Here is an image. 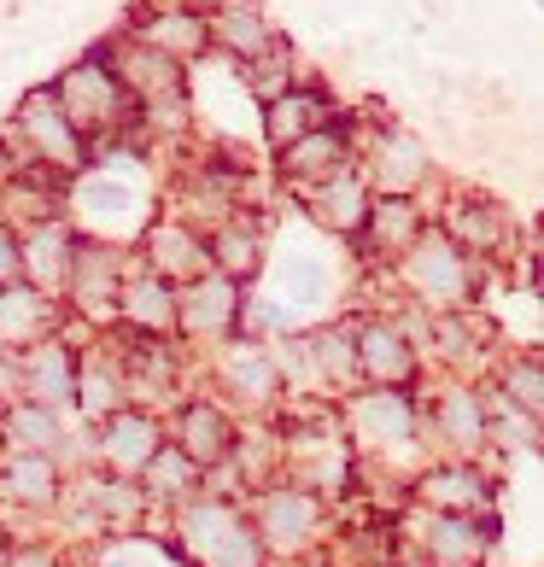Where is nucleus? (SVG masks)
Instances as JSON below:
<instances>
[{"label": "nucleus", "instance_id": "28", "mask_svg": "<svg viewBox=\"0 0 544 567\" xmlns=\"http://www.w3.org/2000/svg\"><path fill=\"white\" fill-rule=\"evenodd\" d=\"M12 433L24 439V445H53V415L48 410H18L12 415Z\"/></svg>", "mask_w": 544, "mask_h": 567}, {"label": "nucleus", "instance_id": "17", "mask_svg": "<svg viewBox=\"0 0 544 567\" xmlns=\"http://www.w3.org/2000/svg\"><path fill=\"white\" fill-rule=\"evenodd\" d=\"M223 41H228V48H235L240 59H258L264 48H269V30H264V18L253 12V7H246V0H235V7H228L223 12Z\"/></svg>", "mask_w": 544, "mask_h": 567}, {"label": "nucleus", "instance_id": "22", "mask_svg": "<svg viewBox=\"0 0 544 567\" xmlns=\"http://www.w3.org/2000/svg\"><path fill=\"white\" fill-rule=\"evenodd\" d=\"M456 235H463L469 246H480V251H486V246H497V240H504V217H497V212H486V205H456Z\"/></svg>", "mask_w": 544, "mask_h": 567}, {"label": "nucleus", "instance_id": "21", "mask_svg": "<svg viewBox=\"0 0 544 567\" xmlns=\"http://www.w3.org/2000/svg\"><path fill=\"white\" fill-rule=\"evenodd\" d=\"M415 176H422V146H410L404 135H392V141L381 146V182L410 187Z\"/></svg>", "mask_w": 544, "mask_h": 567}, {"label": "nucleus", "instance_id": "13", "mask_svg": "<svg viewBox=\"0 0 544 567\" xmlns=\"http://www.w3.org/2000/svg\"><path fill=\"white\" fill-rule=\"evenodd\" d=\"M212 258H217L223 276H253V269H258V235H253V223H246V217L223 223V228H217Z\"/></svg>", "mask_w": 544, "mask_h": 567}, {"label": "nucleus", "instance_id": "32", "mask_svg": "<svg viewBox=\"0 0 544 567\" xmlns=\"http://www.w3.org/2000/svg\"><path fill=\"white\" fill-rule=\"evenodd\" d=\"M0 567H7V550H0Z\"/></svg>", "mask_w": 544, "mask_h": 567}, {"label": "nucleus", "instance_id": "5", "mask_svg": "<svg viewBox=\"0 0 544 567\" xmlns=\"http://www.w3.org/2000/svg\"><path fill=\"white\" fill-rule=\"evenodd\" d=\"M176 317L187 322V333H223L228 322H235V287H223V281L187 287L182 305H176Z\"/></svg>", "mask_w": 544, "mask_h": 567}, {"label": "nucleus", "instance_id": "11", "mask_svg": "<svg viewBox=\"0 0 544 567\" xmlns=\"http://www.w3.org/2000/svg\"><path fill=\"white\" fill-rule=\"evenodd\" d=\"M358 363L374 374V381H404L410 351H404V340L392 328H363L358 333Z\"/></svg>", "mask_w": 544, "mask_h": 567}, {"label": "nucleus", "instance_id": "25", "mask_svg": "<svg viewBox=\"0 0 544 567\" xmlns=\"http://www.w3.org/2000/svg\"><path fill=\"white\" fill-rule=\"evenodd\" d=\"M187 480H194V462H187L182 451H158L153 456V486L158 492H182Z\"/></svg>", "mask_w": 544, "mask_h": 567}, {"label": "nucleus", "instance_id": "9", "mask_svg": "<svg viewBox=\"0 0 544 567\" xmlns=\"http://www.w3.org/2000/svg\"><path fill=\"white\" fill-rule=\"evenodd\" d=\"M363 235L374 251H399L404 240H415V205L404 194H392V199H374L369 205V217H363Z\"/></svg>", "mask_w": 544, "mask_h": 567}, {"label": "nucleus", "instance_id": "2", "mask_svg": "<svg viewBox=\"0 0 544 567\" xmlns=\"http://www.w3.org/2000/svg\"><path fill=\"white\" fill-rule=\"evenodd\" d=\"M18 130H24V141L35 146L48 164H59V171H71V164H82V135L65 123V112H59V100L48 94H30L24 112H18Z\"/></svg>", "mask_w": 544, "mask_h": 567}, {"label": "nucleus", "instance_id": "10", "mask_svg": "<svg viewBox=\"0 0 544 567\" xmlns=\"http://www.w3.org/2000/svg\"><path fill=\"white\" fill-rule=\"evenodd\" d=\"M317 217L328 228H363L369 217V194H363V182L358 176H333L317 187Z\"/></svg>", "mask_w": 544, "mask_h": 567}, {"label": "nucleus", "instance_id": "30", "mask_svg": "<svg viewBox=\"0 0 544 567\" xmlns=\"http://www.w3.org/2000/svg\"><path fill=\"white\" fill-rule=\"evenodd\" d=\"M428 497H445V503H469V497H480L474 492V480L463 486V480H428Z\"/></svg>", "mask_w": 544, "mask_h": 567}, {"label": "nucleus", "instance_id": "31", "mask_svg": "<svg viewBox=\"0 0 544 567\" xmlns=\"http://www.w3.org/2000/svg\"><path fill=\"white\" fill-rule=\"evenodd\" d=\"M12 276H18V240L0 235V287H7Z\"/></svg>", "mask_w": 544, "mask_h": 567}, {"label": "nucleus", "instance_id": "8", "mask_svg": "<svg viewBox=\"0 0 544 567\" xmlns=\"http://www.w3.org/2000/svg\"><path fill=\"white\" fill-rule=\"evenodd\" d=\"M141 35H146V48L164 53V59H187V53L205 48V24L194 12H158L141 24Z\"/></svg>", "mask_w": 544, "mask_h": 567}, {"label": "nucleus", "instance_id": "16", "mask_svg": "<svg viewBox=\"0 0 544 567\" xmlns=\"http://www.w3.org/2000/svg\"><path fill=\"white\" fill-rule=\"evenodd\" d=\"M264 533L276 538V544H299L310 533V503L299 492H281V497H269L264 503Z\"/></svg>", "mask_w": 544, "mask_h": 567}, {"label": "nucleus", "instance_id": "29", "mask_svg": "<svg viewBox=\"0 0 544 567\" xmlns=\"http://www.w3.org/2000/svg\"><path fill=\"white\" fill-rule=\"evenodd\" d=\"M510 392H521V404H527V410L538 415V398H544V392H538V363H533V357L510 369Z\"/></svg>", "mask_w": 544, "mask_h": 567}, {"label": "nucleus", "instance_id": "19", "mask_svg": "<svg viewBox=\"0 0 544 567\" xmlns=\"http://www.w3.org/2000/svg\"><path fill=\"white\" fill-rule=\"evenodd\" d=\"M106 451L117 468H141L146 456H153V427L146 422H112L106 427Z\"/></svg>", "mask_w": 544, "mask_h": 567}, {"label": "nucleus", "instance_id": "3", "mask_svg": "<svg viewBox=\"0 0 544 567\" xmlns=\"http://www.w3.org/2000/svg\"><path fill=\"white\" fill-rule=\"evenodd\" d=\"M410 281L422 287L428 299H463L469 292V264L456 258L451 240H428V246H415V258H410Z\"/></svg>", "mask_w": 544, "mask_h": 567}, {"label": "nucleus", "instance_id": "7", "mask_svg": "<svg viewBox=\"0 0 544 567\" xmlns=\"http://www.w3.org/2000/svg\"><path fill=\"white\" fill-rule=\"evenodd\" d=\"M48 328V292L41 287H0V340H35Z\"/></svg>", "mask_w": 544, "mask_h": 567}, {"label": "nucleus", "instance_id": "27", "mask_svg": "<svg viewBox=\"0 0 544 567\" xmlns=\"http://www.w3.org/2000/svg\"><path fill=\"white\" fill-rule=\"evenodd\" d=\"M235 374H240V386H246V392H264V386H269V357L240 351V363L228 357V381H235Z\"/></svg>", "mask_w": 544, "mask_h": 567}, {"label": "nucleus", "instance_id": "26", "mask_svg": "<svg viewBox=\"0 0 544 567\" xmlns=\"http://www.w3.org/2000/svg\"><path fill=\"white\" fill-rule=\"evenodd\" d=\"M445 427H451V439H480V410H474V398H463V392H451V404H445Z\"/></svg>", "mask_w": 544, "mask_h": 567}, {"label": "nucleus", "instance_id": "14", "mask_svg": "<svg viewBox=\"0 0 544 567\" xmlns=\"http://www.w3.org/2000/svg\"><path fill=\"white\" fill-rule=\"evenodd\" d=\"M346 158V146H340V135H299V141H287V176H322L328 182V171Z\"/></svg>", "mask_w": 544, "mask_h": 567}, {"label": "nucleus", "instance_id": "23", "mask_svg": "<svg viewBox=\"0 0 544 567\" xmlns=\"http://www.w3.org/2000/svg\"><path fill=\"white\" fill-rule=\"evenodd\" d=\"M7 492H12V497L41 503V497L53 492V468H48L41 456H18V462H12V474H7Z\"/></svg>", "mask_w": 544, "mask_h": 567}, {"label": "nucleus", "instance_id": "4", "mask_svg": "<svg viewBox=\"0 0 544 567\" xmlns=\"http://www.w3.org/2000/svg\"><path fill=\"white\" fill-rule=\"evenodd\" d=\"M71 258H76V251H71V235H65V228H35L30 246H18V269H30L41 287H65Z\"/></svg>", "mask_w": 544, "mask_h": 567}, {"label": "nucleus", "instance_id": "6", "mask_svg": "<svg viewBox=\"0 0 544 567\" xmlns=\"http://www.w3.org/2000/svg\"><path fill=\"white\" fill-rule=\"evenodd\" d=\"M117 71L130 76V89L153 94L158 106L182 94V82H176V59H164V53H153V48H117Z\"/></svg>", "mask_w": 544, "mask_h": 567}, {"label": "nucleus", "instance_id": "15", "mask_svg": "<svg viewBox=\"0 0 544 567\" xmlns=\"http://www.w3.org/2000/svg\"><path fill=\"white\" fill-rule=\"evenodd\" d=\"M317 117H322V94H276L269 100V135H276L281 146L299 141Z\"/></svg>", "mask_w": 544, "mask_h": 567}, {"label": "nucleus", "instance_id": "12", "mask_svg": "<svg viewBox=\"0 0 544 567\" xmlns=\"http://www.w3.org/2000/svg\"><path fill=\"white\" fill-rule=\"evenodd\" d=\"M223 451H228L223 415L205 410V404H194V410L182 415V456H187V462H212V456H223Z\"/></svg>", "mask_w": 544, "mask_h": 567}, {"label": "nucleus", "instance_id": "1", "mask_svg": "<svg viewBox=\"0 0 544 567\" xmlns=\"http://www.w3.org/2000/svg\"><path fill=\"white\" fill-rule=\"evenodd\" d=\"M59 112H65V123L76 135L82 130H112L123 117V82L106 65H76L59 82Z\"/></svg>", "mask_w": 544, "mask_h": 567}, {"label": "nucleus", "instance_id": "20", "mask_svg": "<svg viewBox=\"0 0 544 567\" xmlns=\"http://www.w3.org/2000/svg\"><path fill=\"white\" fill-rule=\"evenodd\" d=\"M153 264L171 269V276H194V269H205V251L187 235H176V228H158L153 235Z\"/></svg>", "mask_w": 544, "mask_h": 567}, {"label": "nucleus", "instance_id": "24", "mask_svg": "<svg viewBox=\"0 0 544 567\" xmlns=\"http://www.w3.org/2000/svg\"><path fill=\"white\" fill-rule=\"evenodd\" d=\"M30 374H35V392H41V398H65V392H71V357L59 351V346L41 351Z\"/></svg>", "mask_w": 544, "mask_h": 567}, {"label": "nucleus", "instance_id": "18", "mask_svg": "<svg viewBox=\"0 0 544 567\" xmlns=\"http://www.w3.org/2000/svg\"><path fill=\"white\" fill-rule=\"evenodd\" d=\"M123 305H130V317L146 322V328H171L176 322V305H171V292H164L158 281H130Z\"/></svg>", "mask_w": 544, "mask_h": 567}]
</instances>
